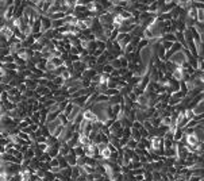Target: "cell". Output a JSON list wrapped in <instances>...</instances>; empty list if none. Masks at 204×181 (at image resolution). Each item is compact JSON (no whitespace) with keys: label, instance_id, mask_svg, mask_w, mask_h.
I'll return each mask as SVG.
<instances>
[{"label":"cell","instance_id":"cell-2","mask_svg":"<svg viewBox=\"0 0 204 181\" xmlns=\"http://www.w3.org/2000/svg\"><path fill=\"white\" fill-rule=\"evenodd\" d=\"M82 116H84V119L85 120H88V122H98L99 119H98V115H96L95 112H93L91 108H87V110H82Z\"/></svg>","mask_w":204,"mask_h":181},{"label":"cell","instance_id":"cell-1","mask_svg":"<svg viewBox=\"0 0 204 181\" xmlns=\"http://www.w3.org/2000/svg\"><path fill=\"white\" fill-rule=\"evenodd\" d=\"M41 26H42V32H46L52 30V19L46 15H41Z\"/></svg>","mask_w":204,"mask_h":181},{"label":"cell","instance_id":"cell-12","mask_svg":"<svg viewBox=\"0 0 204 181\" xmlns=\"http://www.w3.org/2000/svg\"><path fill=\"white\" fill-rule=\"evenodd\" d=\"M2 80H3V78H2V76H0V84H2Z\"/></svg>","mask_w":204,"mask_h":181},{"label":"cell","instance_id":"cell-8","mask_svg":"<svg viewBox=\"0 0 204 181\" xmlns=\"http://www.w3.org/2000/svg\"><path fill=\"white\" fill-rule=\"evenodd\" d=\"M110 64H111L115 69H122V61H120V58H114Z\"/></svg>","mask_w":204,"mask_h":181},{"label":"cell","instance_id":"cell-5","mask_svg":"<svg viewBox=\"0 0 204 181\" xmlns=\"http://www.w3.org/2000/svg\"><path fill=\"white\" fill-rule=\"evenodd\" d=\"M41 18V16H39ZM35 19L34 24L31 26V34H38V32H42V26H41V19Z\"/></svg>","mask_w":204,"mask_h":181},{"label":"cell","instance_id":"cell-7","mask_svg":"<svg viewBox=\"0 0 204 181\" xmlns=\"http://www.w3.org/2000/svg\"><path fill=\"white\" fill-rule=\"evenodd\" d=\"M62 26H65V24H64V19H57V20H52V29L58 30L60 27H62Z\"/></svg>","mask_w":204,"mask_h":181},{"label":"cell","instance_id":"cell-3","mask_svg":"<svg viewBox=\"0 0 204 181\" xmlns=\"http://www.w3.org/2000/svg\"><path fill=\"white\" fill-rule=\"evenodd\" d=\"M0 35H3V37L10 39L11 37H14V30L11 27H8L7 24H3V26L0 27Z\"/></svg>","mask_w":204,"mask_h":181},{"label":"cell","instance_id":"cell-6","mask_svg":"<svg viewBox=\"0 0 204 181\" xmlns=\"http://www.w3.org/2000/svg\"><path fill=\"white\" fill-rule=\"evenodd\" d=\"M25 83H26V85H27V88H28V89H33V91H35L37 86L39 85L38 81H37V80H33V78H26Z\"/></svg>","mask_w":204,"mask_h":181},{"label":"cell","instance_id":"cell-10","mask_svg":"<svg viewBox=\"0 0 204 181\" xmlns=\"http://www.w3.org/2000/svg\"><path fill=\"white\" fill-rule=\"evenodd\" d=\"M10 62H15V58L11 56V54H8V56H4L3 58H2V64H10Z\"/></svg>","mask_w":204,"mask_h":181},{"label":"cell","instance_id":"cell-11","mask_svg":"<svg viewBox=\"0 0 204 181\" xmlns=\"http://www.w3.org/2000/svg\"><path fill=\"white\" fill-rule=\"evenodd\" d=\"M18 89H19V92H20V93H25V92L26 91H27V85H26V83H22V84H19V86H18Z\"/></svg>","mask_w":204,"mask_h":181},{"label":"cell","instance_id":"cell-13","mask_svg":"<svg viewBox=\"0 0 204 181\" xmlns=\"http://www.w3.org/2000/svg\"><path fill=\"white\" fill-rule=\"evenodd\" d=\"M141 181H147V180H146V178H143V180H141Z\"/></svg>","mask_w":204,"mask_h":181},{"label":"cell","instance_id":"cell-9","mask_svg":"<svg viewBox=\"0 0 204 181\" xmlns=\"http://www.w3.org/2000/svg\"><path fill=\"white\" fill-rule=\"evenodd\" d=\"M64 3H65V4L68 5V7L70 8L72 11H73V8L76 7L77 4H79V0H64Z\"/></svg>","mask_w":204,"mask_h":181},{"label":"cell","instance_id":"cell-4","mask_svg":"<svg viewBox=\"0 0 204 181\" xmlns=\"http://www.w3.org/2000/svg\"><path fill=\"white\" fill-rule=\"evenodd\" d=\"M35 92L39 95V96H47L49 93H52V91H50L49 86L46 85H38L35 89Z\"/></svg>","mask_w":204,"mask_h":181}]
</instances>
